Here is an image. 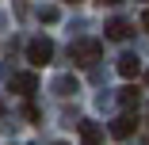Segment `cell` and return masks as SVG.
<instances>
[{
	"instance_id": "1",
	"label": "cell",
	"mask_w": 149,
	"mask_h": 145,
	"mask_svg": "<svg viewBox=\"0 0 149 145\" xmlns=\"http://www.w3.org/2000/svg\"><path fill=\"white\" fill-rule=\"evenodd\" d=\"M69 53H73V61H77V65H84V69H88V65H96V61H100L103 46H100L96 38H84V42H77Z\"/></svg>"
},
{
	"instance_id": "2",
	"label": "cell",
	"mask_w": 149,
	"mask_h": 145,
	"mask_svg": "<svg viewBox=\"0 0 149 145\" xmlns=\"http://www.w3.org/2000/svg\"><path fill=\"white\" fill-rule=\"evenodd\" d=\"M50 57H54V42L50 38H31L27 42V61H31L35 69H42Z\"/></svg>"
},
{
	"instance_id": "3",
	"label": "cell",
	"mask_w": 149,
	"mask_h": 145,
	"mask_svg": "<svg viewBox=\"0 0 149 145\" xmlns=\"http://www.w3.org/2000/svg\"><path fill=\"white\" fill-rule=\"evenodd\" d=\"M77 130H80V145H103V130H100V122L84 119Z\"/></svg>"
},
{
	"instance_id": "4",
	"label": "cell",
	"mask_w": 149,
	"mask_h": 145,
	"mask_svg": "<svg viewBox=\"0 0 149 145\" xmlns=\"http://www.w3.org/2000/svg\"><path fill=\"white\" fill-rule=\"evenodd\" d=\"M138 73H141V61H138V53H123V57H118V76L134 80Z\"/></svg>"
},
{
	"instance_id": "5",
	"label": "cell",
	"mask_w": 149,
	"mask_h": 145,
	"mask_svg": "<svg viewBox=\"0 0 149 145\" xmlns=\"http://www.w3.org/2000/svg\"><path fill=\"white\" fill-rule=\"evenodd\" d=\"M134 130H138V122L130 119V114H118V119L111 122V134H115V137H130Z\"/></svg>"
},
{
	"instance_id": "6",
	"label": "cell",
	"mask_w": 149,
	"mask_h": 145,
	"mask_svg": "<svg viewBox=\"0 0 149 145\" xmlns=\"http://www.w3.org/2000/svg\"><path fill=\"white\" fill-rule=\"evenodd\" d=\"M118 103H123V107H138L141 103V88H138V84H126V88L118 92Z\"/></svg>"
},
{
	"instance_id": "7",
	"label": "cell",
	"mask_w": 149,
	"mask_h": 145,
	"mask_svg": "<svg viewBox=\"0 0 149 145\" xmlns=\"http://www.w3.org/2000/svg\"><path fill=\"white\" fill-rule=\"evenodd\" d=\"M126 35H130V23H126V19H111V23H107V38L123 42Z\"/></svg>"
},
{
	"instance_id": "8",
	"label": "cell",
	"mask_w": 149,
	"mask_h": 145,
	"mask_svg": "<svg viewBox=\"0 0 149 145\" xmlns=\"http://www.w3.org/2000/svg\"><path fill=\"white\" fill-rule=\"evenodd\" d=\"M15 88H19L23 96L38 92V76H35V73H19V76H15Z\"/></svg>"
},
{
	"instance_id": "9",
	"label": "cell",
	"mask_w": 149,
	"mask_h": 145,
	"mask_svg": "<svg viewBox=\"0 0 149 145\" xmlns=\"http://www.w3.org/2000/svg\"><path fill=\"white\" fill-rule=\"evenodd\" d=\"M138 23H141V27H145V31H149V8L141 12V19H138Z\"/></svg>"
},
{
	"instance_id": "10",
	"label": "cell",
	"mask_w": 149,
	"mask_h": 145,
	"mask_svg": "<svg viewBox=\"0 0 149 145\" xmlns=\"http://www.w3.org/2000/svg\"><path fill=\"white\" fill-rule=\"evenodd\" d=\"M65 4H80V0H65Z\"/></svg>"
},
{
	"instance_id": "11",
	"label": "cell",
	"mask_w": 149,
	"mask_h": 145,
	"mask_svg": "<svg viewBox=\"0 0 149 145\" xmlns=\"http://www.w3.org/2000/svg\"><path fill=\"white\" fill-rule=\"evenodd\" d=\"M145 84H149V69H145Z\"/></svg>"
},
{
	"instance_id": "12",
	"label": "cell",
	"mask_w": 149,
	"mask_h": 145,
	"mask_svg": "<svg viewBox=\"0 0 149 145\" xmlns=\"http://www.w3.org/2000/svg\"><path fill=\"white\" fill-rule=\"evenodd\" d=\"M57 145H65V141H57Z\"/></svg>"
}]
</instances>
